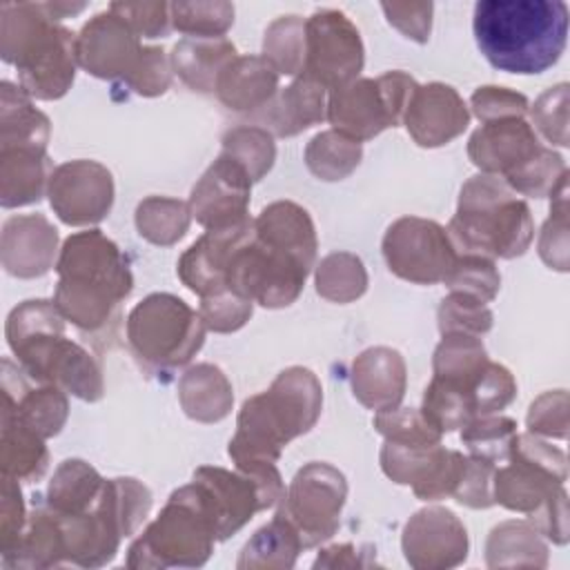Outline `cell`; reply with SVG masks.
<instances>
[{
    "label": "cell",
    "instance_id": "obj_1",
    "mask_svg": "<svg viewBox=\"0 0 570 570\" xmlns=\"http://www.w3.org/2000/svg\"><path fill=\"white\" fill-rule=\"evenodd\" d=\"M561 0H479L472 31L483 58L499 71L534 76L559 62L568 42Z\"/></svg>",
    "mask_w": 570,
    "mask_h": 570
},
{
    "label": "cell",
    "instance_id": "obj_2",
    "mask_svg": "<svg viewBox=\"0 0 570 570\" xmlns=\"http://www.w3.org/2000/svg\"><path fill=\"white\" fill-rule=\"evenodd\" d=\"M323 410V387L307 367L292 365L283 370L272 385L249 396L236 419V432L229 439L227 454L236 470L272 465L283 448L309 432Z\"/></svg>",
    "mask_w": 570,
    "mask_h": 570
},
{
    "label": "cell",
    "instance_id": "obj_3",
    "mask_svg": "<svg viewBox=\"0 0 570 570\" xmlns=\"http://www.w3.org/2000/svg\"><path fill=\"white\" fill-rule=\"evenodd\" d=\"M4 336L24 374L40 385H56L82 401L105 394L96 358L65 336V316L53 301L31 298L11 309Z\"/></svg>",
    "mask_w": 570,
    "mask_h": 570
},
{
    "label": "cell",
    "instance_id": "obj_4",
    "mask_svg": "<svg viewBox=\"0 0 570 570\" xmlns=\"http://www.w3.org/2000/svg\"><path fill=\"white\" fill-rule=\"evenodd\" d=\"M56 272L53 303L82 332L102 330L134 289L125 254L100 229L71 234L60 247Z\"/></svg>",
    "mask_w": 570,
    "mask_h": 570
},
{
    "label": "cell",
    "instance_id": "obj_5",
    "mask_svg": "<svg viewBox=\"0 0 570 570\" xmlns=\"http://www.w3.org/2000/svg\"><path fill=\"white\" fill-rule=\"evenodd\" d=\"M0 56L18 69V85L38 100L62 98L76 78V33L62 27L49 2L0 7Z\"/></svg>",
    "mask_w": 570,
    "mask_h": 570
},
{
    "label": "cell",
    "instance_id": "obj_6",
    "mask_svg": "<svg viewBox=\"0 0 570 570\" xmlns=\"http://www.w3.org/2000/svg\"><path fill=\"white\" fill-rule=\"evenodd\" d=\"M448 234L463 254L510 261L530 247L534 223L528 203L499 176L476 174L461 187Z\"/></svg>",
    "mask_w": 570,
    "mask_h": 570
},
{
    "label": "cell",
    "instance_id": "obj_7",
    "mask_svg": "<svg viewBox=\"0 0 570 570\" xmlns=\"http://www.w3.org/2000/svg\"><path fill=\"white\" fill-rule=\"evenodd\" d=\"M216 541L209 517L185 488H178L129 546L127 568H200L212 557Z\"/></svg>",
    "mask_w": 570,
    "mask_h": 570
},
{
    "label": "cell",
    "instance_id": "obj_8",
    "mask_svg": "<svg viewBox=\"0 0 570 570\" xmlns=\"http://www.w3.org/2000/svg\"><path fill=\"white\" fill-rule=\"evenodd\" d=\"M205 323L183 298L156 292L127 316V341L134 354L160 370L189 363L205 343Z\"/></svg>",
    "mask_w": 570,
    "mask_h": 570
},
{
    "label": "cell",
    "instance_id": "obj_9",
    "mask_svg": "<svg viewBox=\"0 0 570 570\" xmlns=\"http://www.w3.org/2000/svg\"><path fill=\"white\" fill-rule=\"evenodd\" d=\"M419 82L405 71H385L379 78H356L336 87L327 96V114L332 129L365 142L403 122Z\"/></svg>",
    "mask_w": 570,
    "mask_h": 570
},
{
    "label": "cell",
    "instance_id": "obj_10",
    "mask_svg": "<svg viewBox=\"0 0 570 570\" xmlns=\"http://www.w3.org/2000/svg\"><path fill=\"white\" fill-rule=\"evenodd\" d=\"M568 479L566 452L537 434H517L505 465L494 470V503L530 514Z\"/></svg>",
    "mask_w": 570,
    "mask_h": 570
},
{
    "label": "cell",
    "instance_id": "obj_11",
    "mask_svg": "<svg viewBox=\"0 0 570 570\" xmlns=\"http://www.w3.org/2000/svg\"><path fill=\"white\" fill-rule=\"evenodd\" d=\"M347 499V481L341 470L323 461L305 463L285 490L276 510L296 528L303 548H316L332 539Z\"/></svg>",
    "mask_w": 570,
    "mask_h": 570
},
{
    "label": "cell",
    "instance_id": "obj_12",
    "mask_svg": "<svg viewBox=\"0 0 570 570\" xmlns=\"http://www.w3.org/2000/svg\"><path fill=\"white\" fill-rule=\"evenodd\" d=\"M312 269L292 254L256 236L247 238L234 254L227 272V289L267 309L292 305L303 292Z\"/></svg>",
    "mask_w": 570,
    "mask_h": 570
},
{
    "label": "cell",
    "instance_id": "obj_13",
    "mask_svg": "<svg viewBox=\"0 0 570 570\" xmlns=\"http://www.w3.org/2000/svg\"><path fill=\"white\" fill-rule=\"evenodd\" d=\"M381 249L390 272L416 285L443 283L459 258L448 229L419 216L394 220L383 236Z\"/></svg>",
    "mask_w": 570,
    "mask_h": 570
},
{
    "label": "cell",
    "instance_id": "obj_14",
    "mask_svg": "<svg viewBox=\"0 0 570 570\" xmlns=\"http://www.w3.org/2000/svg\"><path fill=\"white\" fill-rule=\"evenodd\" d=\"M363 62L361 33L343 11L318 9L305 20V62L298 76L332 91L356 80Z\"/></svg>",
    "mask_w": 570,
    "mask_h": 570
},
{
    "label": "cell",
    "instance_id": "obj_15",
    "mask_svg": "<svg viewBox=\"0 0 570 570\" xmlns=\"http://www.w3.org/2000/svg\"><path fill=\"white\" fill-rule=\"evenodd\" d=\"M183 488L209 517L218 541L236 534L256 512L274 508L263 488L238 470L200 465Z\"/></svg>",
    "mask_w": 570,
    "mask_h": 570
},
{
    "label": "cell",
    "instance_id": "obj_16",
    "mask_svg": "<svg viewBox=\"0 0 570 570\" xmlns=\"http://www.w3.org/2000/svg\"><path fill=\"white\" fill-rule=\"evenodd\" d=\"M53 214L71 227L96 225L114 205L111 171L96 160H69L51 171L47 187Z\"/></svg>",
    "mask_w": 570,
    "mask_h": 570
},
{
    "label": "cell",
    "instance_id": "obj_17",
    "mask_svg": "<svg viewBox=\"0 0 570 570\" xmlns=\"http://www.w3.org/2000/svg\"><path fill=\"white\" fill-rule=\"evenodd\" d=\"M405 561L416 570H445L468 559V532L448 508H423L414 512L401 537Z\"/></svg>",
    "mask_w": 570,
    "mask_h": 570
},
{
    "label": "cell",
    "instance_id": "obj_18",
    "mask_svg": "<svg viewBox=\"0 0 570 570\" xmlns=\"http://www.w3.org/2000/svg\"><path fill=\"white\" fill-rule=\"evenodd\" d=\"M252 178L229 156H220L198 178L189 196V212L205 229H223L249 218Z\"/></svg>",
    "mask_w": 570,
    "mask_h": 570
},
{
    "label": "cell",
    "instance_id": "obj_19",
    "mask_svg": "<svg viewBox=\"0 0 570 570\" xmlns=\"http://www.w3.org/2000/svg\"><path fill=\"white\" fill-rule=\"evenodd\" d=\"M142 45L114 11H100L76 36V60L87 73L120 82L138 62Z\"/></svg>",
    "mask_w": 570,
    "mask_h": 570
},
{
    "label": "cell",
    "instance_id": "obj_20",
    "mask_svg": "<svg viewBox=\"0 0 570 570\" xmlns=\"http://www.w3.org/2000/svg\"><path fill=\"white\" fill-rule=\"evenodd\" d=\"M254 236V218H245L232 227L207 229L178 258L176 274L194 294L209 296L227 289V272L236 249Z\"/></svg>",
    "mask_w": 570,
    "mask_h": 570
},
{
    "label": "cell",
    "instance_id": "obj_21",
    "mask_svg": "<svg viewBox=\"0 0 570 570\" xmlns=\"http://www.w3.org/2000/svg\"><path fill=\"white\" fill-rule=\"evenodd\" d=\"M543 145L525 118H501L483 122L468 140V156L481 174L512 176L532 160Z\"/></svg>",
    "mask_w": 570,
    "mask_h": 570
},
{
    "label": "cell",
    "instance_id": "obj_22",
    "mask_svg": "<svg viewBox=\"0 0 570 570\" xmlns=\"http://www.w3.org/2000/svg\"><path fill=\"white\" fill-rule=\"evenodd\" d=\"M403 122L419 147H441L468 129L470 111L454 87L428 82L412 94Z\"/></svg>",
    "mask_w": 570,
    "mask_h": 570
},
{
    "label": "cell",
    "instance_id": "obj_23",
    "mask_svg": "<svg viewBox=\"0 0 570 570\" xmlns=\"http://www.w3.org/2000/svg\"><path fill=\"white\" fill-rule=\"evenodd\" d=\"M58 229L42 214L11 216L2 225L0 258L7 274L38 278L56 267Z\"/></svg>",
    "mask_w": 570,
    "mask_h": 570
},
{
    "label": "cell",
    "instance_id": "obj_24",
    "mask_svg": "<svg viewBox=\"0 0 570 570\" xmlns=\"http://www.w3.org/2000/svg\"><path fill=\"white\" fill-rule=\"evenodd\" d=\"M29 376L20 365L2 358V407L11 410L27 428L42 439L56 436L69 414L65 390L56 385L31 387Z\"/></svg>",
    "mask_w": 570,
    "mask_h": 570
},
{
    "label": "cell",
    "instance_id": "obj_25",
    "mask_svg": "<svg viewBox=\"0 0 570 570\" xmlns=\"http://www.w3.org/2000/svg\"><path fill=\"white\" fill-rule=\"evenodd\" d=\"M405 361L392 347H370L352 363V392L367 410L387 412L399 407L405 396Z\"/></svg>",
    "mask_w": 570,
    "mask_h": 570
},
{
    "label": "cell",
    "instance_id": "obj_26",
    "mask_svg": "<svg viewBox=\"0 0 570 570\" xmlns=\"http://www.w3.org/2000/svg\"><path fill=\"white\" fill-rule=\"evenodd\" d=\"M278 91V71L263 56H236L216 80V98L236 114L261 111Z\"/></svg>",
    "mask_w": 570,
    "mask_h": 570
},
{
    "label": "cell",
    "instance_id": "obj_27",
    "mask_svg": "<svg viewBox=\"0 0 570 570\" xmlns=\"http://www.w3.org/2000/svg\"><path fill=\"white\" fill-rule=\"evenodd\" d=\"M327 96L321 85L298 76L292 85L276 91L265 109H261V122L272 136L289 138L325 120Z\"/></svg>",
    "mask_w": 570,
    "mask_h": 570
},
{
    "label": "cell",
    "instance_id": "obj_28",
    "mask_svg": "<svg viewBox=\"0 0 570 570\" xmlns=\"http://www.w3.org/2000/svg\"><path fill=\"white\" fill-rule=\"evenodd\" d=\"M256 236L276 249H283L305 263L309 269L316 261V229L307 209L292 200H276L254 218Z\"/></svg>",
    "mask_w": 570,
    "mask_h": 570
},
{
    "label": "cell",
    "instance_id": "obj_29",
    "mask_svg": "<svg viewBox=\"0 0 570 570\" xmlns=\"http://www.w3.org/2000/svg\"><path fill=\"white\" fill-rule=\"evenodd\" d=\"M0 149H29L47 154L49 118L31 105V96L9 80L0 82Z\"/></svg>",
    "mask_w": 570,
    "mask_h": 570
},
{
    "label": "cell",
    "instance_id": "obj_30",
    "mask_svg": "<svg viewBox=\"0 0 570 570\" xmlns=\"http://www.w3.org/2000/svg\"><path fill=\"white\" fill-rule=\"evenodd\" d=\"M236 47L227 38H183L171 49V69L198 94H214L220 71L236 58Z\"/></svg>",
    "mask_w": 570,
    "mask_h": 570
},
{
    "label": "cell",
    "instance_id": "obj_31",
    "mask_svg": "<svg viewBox=\"0 0 570 570\" xmlns=\"http://www.w3.org/2000/svg\"><path fill=\"white\" fill-rule=\"evenodd\" d=\"M178 401L189 419L198 423H218L232 412L234 392L220 367L198 363L180 376Z\"/></svg>",
    "mask_w": 570,
    "mask_h": 570
},
{
    "label": "cell",
    "instance_id": "obj_32",
    "mask_svg": "<svg viewBox=\"0 0 570 570\" xmlns=\"http://www.w3.org/2000/svg\"><path fill=\"white\" fill-rule=\"evenodd\" d=\"M47 154L29 149H0V205L4 209L38 203L51 178Z\"/></svg>",
    "mask_w": 570,
    "mask_h": 570
},
{
    "label": "cell",
    "instance_id": "obj_33",
    "mask_svg": "<svg viewBox=\"0 0 570 570\" xmlns=\"http://www.w3.org/2000/svg\"><path fill=\"white\" fill-rule=\"evenodd\" d=\"M65 563V548L58 519L45 503L27 517L20 543L2 554L4 568H56Z\"/></svg>",
    "mask_w": 570,
    "mask_h": 570
},
{
    "label": "cell",
    "instance_id": "obj_34",
    "mask_svg": "<svg viewBox=\"0 0 570 570\" xmlns=\"http://www.w3.org/2000/svg\"><path fill=\"white\" fill-rule=\"evenodd\" d=\"M0 463L2 474L18 481H38L49 463L45 439L27 428L11 410L2 407Z\"/></svg>",
    "mask_w": 570,
    "mask_h": 570
},
{
    "label": "cell",
    "instance_id": "obj_35",
    "mask_svg": "<svg viewBox=\"0 0 570 570\" xmlns=\"http://www.w3.org/2000/svg\"><path fill=\"white\" fill-rule=\"evenodd\" d=\"M485 561L490 568H546L548 546L530 521H503L488 537Z\"/></svg>",
    "mask_w": 570,
    "mask_h": 570
},
{
    "label": "cell",
    "instance_id": "obj_36",
    "mask_svg": "<svg viewBox=\"0 0 570 570\" xmlns=\"http://www.w3.org/2000/svg\"><path fill=\"white\" fill-rule=\"evenodd\" d=\"M303 541L296 528L276 510L272 521L254 532V537L243 546L236 568H292L298 552H303Z\"/></svg>",
    "mask_w": 570,
    "mask_h": 570
},
{
    "label": "cell",
    "instance_id": "obj_37",
    "mask_svg": "<svg viewBox=\"0 0 570 570\" xmlns=\"http://www.w3.org/2000/svg\"><path fill=\"white\" fill-rule=\"evenodd\" d=\"M105 488V479L82 459H67L53 472L47 488V505L60 514L91 510Z\"/></svg>",
    "mask_w": 570,
    "mask_h": 570
},
{
    "label": "cell",
    "instance_id": "obj_38",
    "mask_svg": "<svg viewBox=\"0 0 570 570\" xmlns=\"http://www.w3.org/2000/svg\"><path fill=\"white\" fill-rule=\"evenodd\" d=\"M488 361V352L479 336L443 334V341L436 345L432 356V370L436 379L459 385L472 394Z\"/></svg>",
    "mask_w": 570,
    "mask_h": 570
},
{
    "label": "cell",
    "instance_id": "obj_39",
    "mask_svg": "<svg viewBox=\"0 0 570 570\" xmlns=\"http://www.w3.org/2000/svg\"><path fill=\"white\" fill-rule=\"evenodd\" d=\"M191 223L189 203L167 196H147L136 207V229L138 234L160 247L178 243Z\"/></svg>",
    "mask_w": 570,
    "mask_h": 570
},
{
    "label": "cell",
    "instance_id": "obj_40",
    "mask_svg": "<svg viewBox=\"0 0 570 570\" xmlns=\"http://www.w3.org/2000/svg\"><path fill=\"white\" fill-rule=\"evenodd\" d=\"M363 158V147L358 140H352L334 129L316 134L305 147L307 169L327 183L347 178Z\"/></svg>",
    "mask_w": 570,
    "mask_h": 570
},
{
    "label": "cell",
    "instance_id": "obj_41",
    "mask_svg": "<svg viewBox=\"0 0 570 570\" xmlns=\"http://www.w3.org/2000/svg\"><path fill=\"white\" fill-rule=\"evenodd\" d=\"M367 289L363 261L352 252L327 254L316 265V292L332 303H352Z\"/></svg>",
    "mask_w": 570,
    "mask_h": 570
},
{
    "label": "cell",
    "instance_id": "obj_42",
    "mask_svg": "<svg viewBox=\"0 0 570 570\" xmlns=\"http://www.w3.org/2000/svg\"><path fill=\"white\" fill-rule=\"evenodd\" d=\"M419 410L441 434L454 432L474 419L472 394L436 376H432L430 385L425 387Z\"/></svg>",
    "mask_w": 570,
    "mask_h": 570
},
{
    "label": "cell",
    "instance_id": "obj_43",
    "mask_svg": "<svg viewBox=\"0 0 570 570\" xmlns=\"http://www.w3.org/2000/svg\"><path fill=\"white\" fill-rule=\"evenodd\" d=\"M223 154L234 158L252 178V183L261 180L276 160L274 136L258 125H238L225 131L223 136Z\"/></svg>",
    "mask_w": 570,
    "mask_h": 570
},
{
    "label": "cell",
    "instance_id": "obj_44",
    "mask_svg": "<svg viewBox=\"0 0 570 570\" xmlns=\"http://www.w3.org/2000/svg\"><path fill=\"white\" fill-rule=\"evenodd\" d=\"M517 421L501 414L474 416L461 428V443L468 448L470 456L485 459L490 463H505L517 439Z\"/></svg>",
    "mask_w": 570,
    "mask_h": 570
},
{
    "label": "cell",
    "instance_id": "obj_45",
    "mask_svg": "<svg viewBox=\"0 0 570 570\" xmlns=\"http://www.w3.org/2000/svg\"><path fill=\"white\" fill-rule=\"evenodd\" d=\"M263 58L285 76H296L303 71L305 62V20L301 16L276 18L263 38Z\"/></svg>",
    "mask_w": 570,
    "mask_h": 570
},
{
    "label": "cell",
    "instance_id": "obj_46",
    "mask_svg": "<svg viewBox=\"0 0 570 570\" xmlns=\"http://www.w3.org/2000/svg\"><path fill=\"white\" fill-rule=\"evenodd\" d=\"M171 27L191 38H223L234 24L232 2H171Z\"/></svg>",
    "mask_w": 570,
    "mask_h": 570
},
{
    "label": "cell",
    "instance_id": "obj_47",
    "mask_svg": "<svg viewBox=\"0 0 570 570\" xmlns=\"http://www.w3.org/2000/svg\"><path fill=\"white\" fill-rule=\"evenodd\" d=\"M443 283L450 287V292L472 296L488 305L499 294L501 274L492 258L479 254H459Z\"/></svg>",
    "mask_w": 570,
    "mask_h": 570
},
{
    "label": "cell",
    "instance_id": "obj_48",
    "mask_svg": "<svg viewBox=\"0 0 570 570\" xmlns=\"http://www.w3.org/2000/svg\"><path fill=\"white\" fill-rule=\"evenodd\" d=\"M566 171L568 167L561 154L552 151L550 147H541L532 160H528L519 171L508 176L503 183L514 194L543 198V196H550V191L557 187V183Z\"/></svg>",
    "mask_w": 570,
    "mask_h": 570
},
{
    "label": "cell",
    "instance_id": "obj_49",
    "mask_svg": "<svg viewBox=\"0 0 570 570\" xmlns=\"http://www.w3.org/2000/svg\"><path fill=\"white\" fill-rule=\"evenodd\" d=\"M372 425L387 441L407 445H434L441 443V432L428 423V419L416 407H394L387 412H376Z\"/></svg>",
    "mask_w": 570,
    "mask_h": 570
},
{
    "label": "cell",
    "instance_id": "obj_50",
    "mask_svg": "<svg viewBox=\"0 0 570 570\" xmlns=\"http://www.w3.org/2000/svg\"><path fill=\"white\" fill-rule=\"evenodd\" d=\"M436 318L441 334L481 336L492 330V312L488 305L459 292H450V296L441 301Z\"/></svg>",
    "mask_w": 570,
    "mask_h": 570
},
{
    "label": "cell",
    "instance_id": "obj_51",
    "mask_svg": "<svg viewBox=\"0 0 570 570\" xmlns=\"http://www.w3.org/2000/svg\"><path fill=\"white\" fill-rule=\"evenodd\" d=\"M252 312H254V303L232 289H220L216 294L203 296L200 309H198L205 327L218 334H229L240 330L249 321Z\"/></svg>",
    "mask_w": 570,
    "mask_h": 570
},
{
    "label": "cell",
    "instance_id": "obj_52",
    "mask_svg": "<svg viewBox=\"0 0 570 570\" xmlns=\"http://www.w3.org/2000/svg\"><path fill=\"white\" fill-rule=\"evenodd\" d=\"M517 396V381L512 372L494 361H488L485 370L481 372L474 390H472V407L474 416L497 414L505 410Z\"/></svg>",
    "mask_w": 570,
    "mask_h": 570
},
{
    "label": "cell",
    "instance_id": "obj_53",
    "mask_svg": "<svg viewBox=\"0 0 570 570\" xmlns=\"http://www.w3.org/2000/svg\"><path fill=\"white\" fill-rule=\"evenodd\" d=\"M169 65L171 62L167 60L163 47H142L140 58L134 65V69L120 82H116V87L122 85L125 89H129L138 96H145V98L160 96L171 85Z\"/></svg>",
    "mask_w": 570,
    "mask_h": 570
},
{
    "label": "cell",
    "instance_id": "obj_54",
    "mask_svg": "<svg viewBox=\"0 0 570 570\" xmlns=\"http://www.w3.org/2000/svg\"><path fill=\"white\" fill-rule=\"evenodd\" d=\"M537 129L559 147H568V85L559 82L546 89L528 109Z\"/></svg>",
    "mask_w": 570,
    "mask_h": 570
},
{
    "label": "cell",
    "instance_id": "obj_55",
    "mask_svg": "<svg viewBox=\"0 0 570 570\" xmlns=\"http://www.w3.org/2000/svg\"><path fill=\"white\" fill-rule=\"evenodd\" d=\"M470 107L481 122L514 118V116L523 118L530 109L528 98L523 94L512 91L508 87H494V85L474 89V94L470 96Z\"/></svg>",
    "mask_w": 570,
    "mask_h": 570
},
{
    "label": "cell",
    "instance_id": "obj_56",
    "mask_svg": "<svg viewBox=\"0 0 570 570\" xmlns=\"http://www.w3.org/2000/svg\"><path fill=\"white\" fill-rule=\"evenodd\" d=\"M530 434L541 439H566L568 434V392L554 390L532 401L528 410Z\"/></svg>",
    "mask_w": 570,
    "mask_h": 570
},
{
    "label": "cell",
    "instance_id": "obj_57",
    "mask_svg": "<svg viewBox=\"0 0 570 570\" xmlns=\"http://www.w3.org/2000/svg\"><path fill=\"white\" fill-rule=\"evenodd\" d=\"M494 470H497L494 463L468 454L463 476L452 494L454 501L461 505L474 508V510H485V508L494 505V497H492Z\"/></svg>",
    "mask_w": 570,
    "mask_h": 570
},
{
    "label": "cell",
    "instance_id": "obj_58",
    "mask_svg": "<svg viewBox=\"0 0 570 570\" xmlns=\"http://www.w3.org/2000/svg\"><path fill=\"white\" fill-rule=\"evenodd\" d=\"M109 11L122 18L138 38H160L171 24L167 2H111Z\"/></svg>",
    "mask_w": 570,
    "mask_h": 570
},
{
    "label": "cell",
    "instance_id": "obj_59",
    "mask_svg": "<svg viewBox=\"0 0 570 570\" xmlns=\"http://www.w3.org/2000/svg\"><path fill=\"white\" fill-rule=\"evenodd\" d=\"M27 525V510L18 479L2 474V510H0V548L9 554L18 543Z\"/></svg>",
    "mask_w": 570,
    "mask_h": 570
},
{
    "label": "cell",
    "instance_id": "obj_60",
    "mask_svg": "<svg viewBox=\"0 0 570 570\" xmlns=\"http://www.w3.org/2000/svg\"><path fill=\"white\" fill-rule=\"evenodd\" d=\"M383 13L387 22L394 24L405 38L414 42H428L432 31V2H383Z\"/></svg>",
    "mask_w": 570,
    "mask_h": 570
},
{
    "label": "cell",
    "instance_id": "obj_61",
    "mask_svg": "<svg viewBox=\"0 0 570 570\" xmlns=\"http://www.w3.org/2000/svg\"><path fill=\"white\" fill-rule=\"evenodd\" d=\"M539 534L552 539V543H568V494L566 488H557L534 512L528 514Z\"/></svg>",
    "mask_w": 570,
    "mask_h": 570
},
{
    "label": "cell",
    "instance_id": "obj_62",
    "mask_svg": "<svg viewBox=\"0 0 570 570\" xmlns=\"http://www.w3.org/2000/svg\"><path fill=\"white\" fill-rule=\"evenodd\" d=\"M541 261L557 272H568V214L550 212L539 236Z\"/></svg>",
    "mask_w": 570,
    "mask_h": 570
},
{
    "label": "cell",
    "instance_id": "obj_63",
    "mask_svg": "<svg viewBox=\"0 0 570 570\" xmlns=\"http://www.w3.org/2000/svg\"><path fill=\"white\" fill-rule=\"evenodd\" d=\"M312 566L314 568H358L365 563L361 561L358 550L352 543H338V546L323 548Z\"/></svg>",
    "mask_w": 570,
    "mask_h": 570
}]
</instances>
